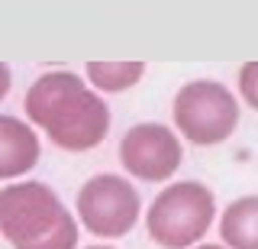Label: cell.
Listing matches in <instances>:
<instances>
[{
	"instance_id": "3",
	"label": "cell",
	"mask_w": 258,
	"mask_h": 249,
	"mask_svg": "<svg viewBox=\"0 0 258 249\" xmlns=\"http://www.w3.org/2000/svg\"><path fill=\"white\" fill-rule=\"evenodd\" d=\"M174 126L197 146H216L232 136L239 123V104L220 81H187L174 94Z\"/></svg>"
},
{
	"instance_id": "9",
	"label": "cell",
	"mask_w": 258,
	"mask_h": 249,
	"mask_svg": "<svg viewBox=\"0 0 258 249\" xmlns=\"http://www.w3.org/2000/svg\"><path fill=\"white\" fill-rule=\"evenodd\" d=\"M145 65L142 62H87V78L97 91L103 94H119L139 84Z\"/></svg>"
},
{
	"instance_id": "14",
	"label": "cell",
	"mask_w": 258,
	"mask_h": 249,
	"mask_svg": "<svg viewBox=\"0 0 258 249\" xmlns=\"http://www.w3.org/2000/svg\"><path fill=\"white\" fill-rule=\"evenodd\" d=\"M84 249H113V246H84Z\"/></svg>"
},
{
	"instance_id": "13",
	"label": "cell",
	"mask_w": 258,
	"mask_h": 249,
	"mask_svg": "<svg viewBox=\"0 0 258 249\" xmlns=\"http://www.w3.org/2000/svg\"><path fill=\"white\" fill-rule=\"evenodd\" d=\"M194 249H226V246H210L207 243V246H194Z\"/></svg>"
},
{
	"instance_id": "5",
	"label": "cell",
	"mask_w": 258,
	"mask_h": 249,
	"mask_svg": "<svg viewBox=\"0 0 258 249\" xmlns=\"http://www.w3.org/2000/svg\"><path fill=\"white\" fill-rule=\"evenodd\" d=\"M61 214L64 204L42 181L7 184L0 191V236H7L13 246L48 233L61 220Z\"/></svg>"
},
{
	"instance_id": "7",
	"label": "cell",
	"mask_w": 258,
	"mask_h": 249,
	"mask_svg": "<svg viewBox=\"0 0 258 249\" xmlns=\"http://www.w3.org/2000/svg\"><path fill=\"white\" fill-rule=\"evenodd\" d=\"M39 162V136L20 117L0 114V178H20Z\"/></svg>"
},
{
	"instance_id": "2",
	"label": "cell",
	"mask_w": 258,
	"mask_h": 249,
	"mask_svg": "<svg viewBox=\"0 0 258 249\" xmlns=\"http://www.w3.org/2000/svg\"><path fill=\"white\" fill-rule=\"evenodd\" d=\"M216 214L213 191L200 181H177L158 191L145 214L149 236L165 249H194Z\"/></svg>"
},
{
	"instance_id": "10",
	"label": "cell",
	"mask_w": 258,
	"mask_h": 249,
	"mask_svg": "<svg viewBox=\"0 0 258 249\" xmlns=\"http://www.w3.org/2000/svg\"><path fill=\"white\" fill-rule=\"evenodd\" d=\"M13 249H78V220L71 217V211H64L61 220L48 233L29 239V243H20Z\"/></svg>"
},
{
	"instance_id": "1",
	"label": "cell",
	"mask_w": 258,
	"mask_h": 249,
	"mask_svg": "<svg viewBox=\"0 0 258 249\" xmlns=\"http://www.w3.org/2000/svg\"><path fill=\"white\" fill-rule=\"evenodd\" d=\"M26 117L64 152L100 146L110 130V107L71 71H48L26 91Z\"/></svg>"
},
{
	"instance_id": "11",
	"label": "cell",
	"mask_w": 258,
	"mask_h": 249,
	"mask_svg": "<svg viewBox=\"0 0 258 249\" xmlns=\"http://www.w3.org/2000/svg\"><path fill=\"white\" fill-rule=\"evenodd\" d=\"M239 91L248 107L258 110V62H245L239 71Z\"/></svg>"
},
{
	"instance_id": "8",
	"label": "cell",
	"mask_w": 258,
	"mask_h": 249,
	"mask_svg": "<svg viewBox=\"0 0 258 249\" xmlns=\"http://www.w3.org/2000/svg\"><path fill=\"white\" fill-rule=\"evenodd\" d=\"M220 236L226 249H258V194H245L226 207Z\"/></svg>"
},
{
	"instance_id": "12",
	"label": "cell",
	"mask_w": 258,
	"mask_h": 249,
	"mask_svg": "<svg viewBox=\"0 0 258 249\" xmlns=\"http://www.w3.org/2000/svg\"><path fill=\"white\" fill-rule=\"evenodd\" d=\"M10 84H13V75H10V65H4L0 62V101L10 94Z\"/></svg>"
},
{
	"instance_id": "6",
	"label": "cell",
	"mask_w": 258,
	"mask_h": 249,
	"mask_svg": "<svg viewBox=\"0 0 258 249\" xmlns=\"http://www.w3.org/2000/svg\"><path fill=\"white\" fill-rule=\"evenodd\" d=\"M181 139L161 123H136L119 139V162L139 181H165L181 165Z\"/></svg>"
},
{
	"instance_id": "4",
	"label": "cell",
	"mask_w": 258,
	"mask_h": 249,
	"mask_svg": "<svg viewBox=\"0 0 258 249\" xmlns=\"http://www.w3.org/2000/svg\"><path fill=\"white\" fill-rule=\"evenodd\" d=\"M139 191L119 175H94L78 191V220L91 236H126L139 220Z\"/></svg>"
}]
</instances>
